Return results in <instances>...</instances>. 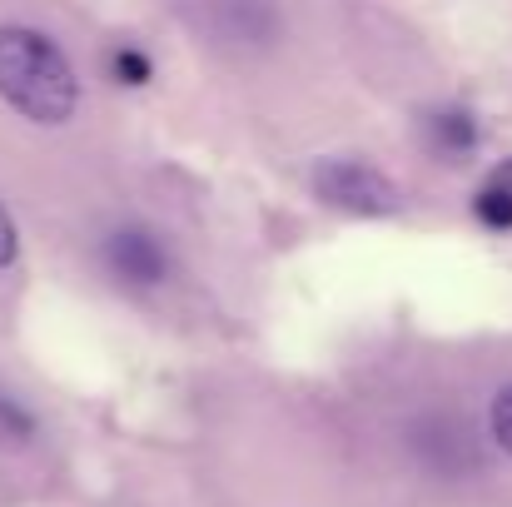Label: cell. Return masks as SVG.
I'll return each instance as SVG.
<instances>
[{"mask_svg": "<svg viewBox=\"0 0 512 507\" xmlns=\"http://www.w3.org/2000/svg\"><path fill=\"white\" fill-rule=\"evenodd\" d=\"M488 418H493V438L503 443V453H512V383L493 398V413Z\"/></svg>", "mask_w": 512, "mask_h": 507, "instance_id": "52a82bcc", "label": "cell"}, {"mask_svg": "<svg viewBox=\"0 0 512 507\" xmlns=\"http://www.w3.org/2000/svg\"><path fill=\"white\" fill-rule=\"evenodd\" d=\"M473 214H478V224H488V229L508 234L512 229V194L508 189H498L493 179H483V189L473 194Z\"/></svg>", "mask_w": 512, "mask_h": 507, "instance_id": "5b68a950", "label": "cell"}, {"mask_svg": "<svg viewBox=\"0 0 512 507\" xmlns=\"http://www.w3.org/2000/svg\"><path fill=\"white\" fill-rule=\"evenodd\" d=\"M0 100L30 125H65L80 105V80L50 35L0 25Z\"/></svg>", "mask_w": 512, "mask_h": 507, "instance_id": "6da1fadb", "label": "cell"}, {"mask_svg": "<svg viewBox=\"0 0 512 507\" xmlns=\"http://www.w3.org/2000/svg\"><path fill=\"white\" fill-rule=\"evenodd\" d=\"M15 254H20V239H15V224H10V214L0 209V269H10V264H15Z\"/></svg>", "mask_w": 512, "mask_h": 507, "instance_id": "ba28073f", "label": "cell"}, {"mask_svg": "<svg viewBox=\"0 0 512 507\" xmlns=\"http://www.w3.org/2000/svg\"><path fill=\"white\" fill-rule=\"evenodd\" d=\"M488 179H493V184H498V189H508V194H512V160H503V165L493 169V174H488Z\"/></svg>", "mask_w": 512, "mask_h": 507, "instance_id": "9c48e42d", "label": "cell"}, {"mask_svg": "<svg viewBox=\"0 0 512 507\" xmlns=\"http://www.w3.org/2000/svg\"><path fill=\"white\" fill-rule=\"evenodd\" d=\"M314 189L324 204L348 209V214H393L398 209V189L388 174L358 160H324L314 169Z\"/></svg>", "mask_w": 512, "mask_h": 507, "instance_id": "7a4b0ae2", "label": "cell"}, {"mask_svg": "<svg viewBox=\"0 0 512 507\" xmlns=\"http://www.w3.org/2000/svg\"><path fill=\"white\" fill-rule=\"evenodd\" d=\"M423 140H428V150L438 160L458 165V160H468L478 150V120L468 110H438V115L423 120Z\"/></svg>", "mask_w": 512, "mask_h": 507, "instance_id": "277c9868", "label": "cell"}, {"mask_svg": "<svg viewBox=\"0 0 512 507\" xmlns=\"http://www.w3.org/2000/svg\"><path fill=\"white\" fill-rule=\"evenodd\" d=\"M105 269H110L115 279H125V284L150 289V284H160V279L170 274V254H165V244H160L155 234H145V229H115V234L105 239Z\"/></svg>", "mask_w": 512, "mask_h": 507, "instance_id": "3957f363", "label": "cell"}, {"mask_svg": "<svg viewBox=\"0 0 512 507\" xmlns=\"http://www.w3.org/2000/svg\"><path fill=\"white\" fill-rule=\"evenodd\" d=\"M110 75H115L120 85H150V80H155V65H150V55H145V50L120 45V50L110 55Z\"/></svg>", "mask_w": 512, "mask_h": 507, "instance_id": "8992f818", "label": "cell"}]
</instances>
